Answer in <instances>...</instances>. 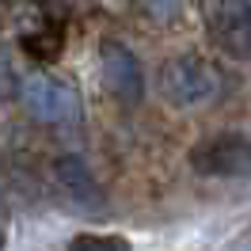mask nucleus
I'll return each instance as SVG.
<instances>
[{
	"mask_svg": "<svg viewBox=\"0 0 251 251\" xmlns=\"http://www.w3.org/2000/svg\"><path fill=\"white\" fill-rule=\"evenodd\" d=\"M12 92V61H8V53L0 50V99Z\"/></svg>",
	"mask_w": 251,
	"mask_h": 251,
	"instance_id": "9",
	"label": "nucleus"
},
{
	"mask_svg": "<svg viewBox=\"0 0 251 251\" xmlns=\"http://www.w3.org/2000/svg\"><path fill=\"white\" fill-rule=\"evenodd\" d=\"M221 92V73L202 57H172L160 69V95L172 107H202Z\"/></svg>",
	"mask_w": 251,
	"mask_h": 251,
	"instance_id": "2",
	"label": "nucleus"
},
{
	"mask_svg": "<svg viewBox=\"0 0 251 251\" xmlns=\"http://www.w3.org/2000/svg\"><path fill=\"white\" fill-rule=\"evenodd\" d=\"M190 164L209 179H248L251 175V137L244 133H217L190 149Z\"/></svg>",
	"mask_w": 251,
	"mask_h": 251,
	"instance_id": "3",
	"label": "nucleus"
},
{
	"mask_svg": "<svg viewBox=\"0 0 251 251\" xmlns=\"http://www.w3.org/2000/svg\"><path fill=\"white\" fill-rule=\"evenodd\" d=\"M19 103L31 118L46 126H73L80 122V110H84L76 88L50 73H27L19 80Z\"/></svg>",
	"mask_w": 251,
	"mask_h": 251,
	"instance_id": "1",
	"label": "nucleus"
},
{
	"mask_svg": "<svg viewBox=\"0 0 251 251\" xmlns=\"http://www.w3.org/2000/svg\"><path fill=\"white\" fill-rule=\"evenodd\" d=\"M175 8H179V0H149V12L156 19H172Z\"/></svg>",
	"mask_w": 251,
	"mask_h": 251,
	"instance_id": "8",
	"label": "nucleus"
},
{
	"mask_svg": "<svg viewBox=\"0 0 251 251\" xmlns=\"http://www.w3.org/2000/svg\"><path fill=\"white\" fill-rule=\"evenodd\" d=\"M53 183L84 213H103L107 209V194H103V187L95 183V175L88 172V164L80 156H57L53 160Z\"/></svg>",
	"mask_w": 251,
	"mask_h": 251,
	"instance_id": "6",
	"label": "nucleus"
},
{
	"mask_svg": "<svg viewBox=\"0 0 251 251\" xmlns=\"http://www.w3.org/2000/svg\"><path fill=\"white\" fill-rule=\"evenodd\" d=\"M99 69H103V84L107 92L126 103V107H137L145 95V73H141V61L133 57V50L122 46V42H103L99 50Z\"/></svg>",
	"mask_w": 251,
	"mask_h": 251,
	"instance_id": "5",
	"label": "nucleus"
},
{
	"mask_svg": "<svg viewBox=\"0 0 251 251\" xmlns=\"http://www.w3.org/2000/svg\"><path fill=\"white\" fill-rule=\"evenodd\" d=\"M202 19L209 38L228 57H251V4L248 0H202Z\"/></svg>",
	"mask_w": 251,
	"mask_h": 251,
	"instance_id": "4",
	"label": "nucleus"
},
{
	"mask_svg": "<svg viewBox=\"0 0 251 251\" xmlns=\"http://www.w3.org/2000/svg\"><path fill=\"white\" fill-rule=\"evenodd\" d=\"M73 248H92V251H118V248H129L122 236H76L73 240Z\"/></svg>",
	"mask_w": 251,
	"mask_h": 251,
	"instance_id": "7",
	"label": "nucleus"
}]
</instances>
